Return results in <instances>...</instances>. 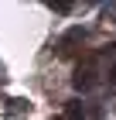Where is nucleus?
<instances>
[{"mask_svg":"<svg viewBox=\"0 0 116 120\" xmlns=\"http://www.w3.org/2000/svg\"><path fill=\"white\" fill-rule=\"evenodd\" d=\"M72 82H75V89H92V86L99 82V58H85V62L79 65V69H75V79H72Z\"/></svg>","mask_w":116,"mask_h":120,"instance_id":"obj_1","label":"nucleus"},{"mask_svg":"<svg viewBox=\"0 0 116 120\" xmlns=\"http://www.w3.org/2000/svg\"><path fill=\"white\" fill-rule=\"evenodd\" d=\"M85 41V28H72V31H65L62 38H58V55H72L75 52V45H82Z\"/></svg>","mask_w":116,"mask_h":120,"instance_id":"obj_2","label":"nucleus"},{"mask_svg":"<svg viewBox=\"0 0 116 120\" xmlns=\"http://www.w3.org/2000/svg\"><path fill=\"white\" fill-rule=\"evenodd\" d=\"M68 120H85V110H82V103H79V100H72V103H68Z\"/></svg>","mask_w":116,"mask_h":120,"instance_id":"obj_3","label":"nucleus"},{"mask_svg":"<svg viewBox=\"0 0 116 120\" xmlns=\"http://www.w3.org/2000/svg\"><path fill=\"white\" fill-rule=\"evenodd\" d=\"M109 82H116V65H113V69H109Z\"/></svg>","mask_w":116,"mask_h":120,"instance_id":"obj_4","label":"nucleus"}]
</instances>
